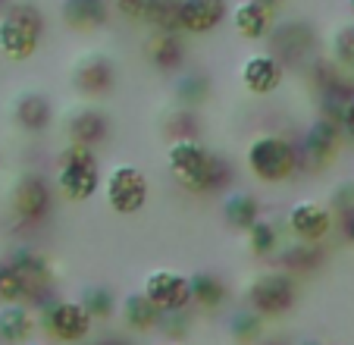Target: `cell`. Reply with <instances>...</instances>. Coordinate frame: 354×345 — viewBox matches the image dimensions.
<instances>
[{"label":"cell","instance_id":"1","mask_svg":"<svg viewBox=\"0 0 354 345\" xmlns=\"http://www.w3.org/2000/svg\"><path fill=\"white\" fill-rule=\"evenodd\" d=\"M167 170L182 192L194 198L229 195L235 170L223 154L210 151L201 139H176L167 145Z\"/></svg>","mask_w":354,"mask_h":345},{"label":"cell","instance_id":"11","mask_svg":"<svg viewBox=\"0 0 354 345\" xmlns=\"http://www.w3.org/2000/svg\"><path fill=\"white\" fill-rule=\"evenodd\" d=\"M141 295L160 314H179L192 308V285L179 270H151L141 283Z\"/></svg>","mask_w":354,"mask_h":345},{"label":"cell","instance_id":"25","mask_svg":"<svg viewBox=\"0 0 354 345\" xmlns=\"http://www.w3.org/2000/svg\"><path fill=\"white\" fill-rule=\"evenodd\" d=\"M241 236H245L248 254L257 258V260H273L276 254H279V248L286 245V229H282L276 220H270V217L254 220V223L248 226Z\"/></svg>","mask_w":354,"mask_h":345},{"label":"cell","instance_id":"37","mask_svg":"<svg viewBox=\"0 0 354 345\" xmlns=\"http://www.w3.org/2000/svg\"><path fill=\"white\" fill-rule=\"evenodd\" d=\"M326 204H329V211H333L335 217L354 211V182H342V186H335V192L329 195Z\"/></svg>","mask_w":354,"mask_h":345},{"label":"cell","instance_id":"6","mask_svg":"<svg viewBox=\"0 0 354 345\" xmlns=\"http://www.w3.org/2000/svg\"><path fill=\"white\" fill-rule=\"evenodd\" d=\"M54 182L41 170H26L10 188V213L19 229H38L54 213Z\"/></svg>","mask_w":354,"mask_h":345},{"label":"cell","instance_id":"14","mask_svg":"<svg viewBox=\"0 0 354 345\" xmlns=\"http://www.w3.org/2000/svg\"><path fill=\"white\" fill-rule=\"evenodd\" d=\"M66 141L69 145H82V148H104L110 141V132H113V123H110V113L97 104H85L79 110H73L66 116Z\"/></svg>","mask_w":354,"mask_h":345},{"label":"cell","instance_id":"17","mask_svg":"<svg viewBox=\"0 0 354 345\" xmlns=\"http://www.w3.org/2000/svg\"><path fill=\"white\" fill-rule=\"evenodd\" d=\"M229 19V0H179V32L201 38Z\"/></svg>","mask_w":354,"mask_h":345},{"label":"cell","instance_id":"40","mask_svg":"<svg viewBox=\"0 0 354 345\" xmlns=\"http://www.w3.org/2000/svg\"><path fill=\"white\" fill-rule=\"evenodd\" d=\"M100 345H122V342H120V339H107V342L100 339Z\"/></svg>","mask_w":354,"mask_h":345},{"label":"cell","instance_id":"20","mask_svg":"<svg viewBox=\"0 0 354 345\" xmlns=\"http://www.w3.org/2000/svg\"><path fill=\"white\" fill-rule=\"evenodd\" d=\"M276 264L279 270H286L288 276L301 279V276H310V273H317L323 264H326V245H308V242H292L288 239L286 245L279 248V254H276Z\"/></svg>","mask_w":354,"mask_h":345},{"label":"cell","instance_id":"12","mask_svg":"<svg viewBox=\"0 0 354 345\" xmlns=\"http://www.w3.org/2000/svg\"><path fill=\"white\" fill-rule=\"evenodd\" d=\"M314 32H310L308 22H279V26H273V32H270V53H273L276 60L282 63V67H308L314 57Z\"/></svg>","mask_w":354,"mask_h":345},{"label":"cell","instance_id":"21","mask_svg":"<svg viewBox=\"0 0 354 345\" xmlns=\"http://www.w3.org/2000/svg\"><path fill=\"white\" fill-rule=\"evenodd\" d=\"M116 317H120L122 330L135 333V336H151V333L160 330L163 314L157 311L151 301L141 292H129L120 299V308H116Z\"/></svg>","mask_w":354,"mask_h":345},{"label":"cell","instance_id":"28","mask_svg":"<svg viewBox=\"0 0 354 345\" xmlns=\"http://www.w3.org/2000/svg\"><path fill=\"white\" fill-rule=\"evenodd\" d=\"M79 305L88 311V317L94 320V324H107V320L116 317V308H120V301H116L113 289L110 285H85L79 292Z\"/></svg>","mask_w":354,"mask_h":345},{"label":"cell","instance_id":"13","mask_svg":"<svg viewBox=\"0 0 354 345\" xmlns=\"http://www.w3.org/2000/svg\"><path fill=\"white\" fill-rule=\"evenodd\" d=\"M73 88L79 98H85L88 104L110 98L116 88V67L110 57L104 53H88L82 60H75L73 69Z\"/></svg>","mask_w":354,"mask_h":345},{"label":"cell","instance_id":"30","mask_svg":"<svg viewBox=\"0 0 354 345\" xmlns=\"http://www.w3.org/2000/svg\"><path fill=\"white\" fill-rule=\"evenodd\" d=\"M173 91H176V100H179L182 110H198V107L210 98V79L204 73H185V69H182L173 82Z\"/></svg>","mask_w":354,"mask_h":345},{"label":"cell","instance_id":"18","mask_svg":"<svg viewBox=\"0 0 354 345\" xmlns=\"http://www.w3.org/2000/svg\"><path fill=\"white\" fill-rule=\"evenodd\" d=\"M145 57L147 63L163 76H179L182 67L188 60V47H185V35H163V32H151L145 41Z\"/></svg>","mask_w":354,"mask_h":345},{"label":"cell","instance_id":"42","mask_svg":"<svg viewBox=\"0 0 354 345\" xmlns=\"http://www.w3.org/2000/svg\"><path fill=\"white\" fill-rule=\"evenodd\" d=\"M163 345H188V342H163Z\"/></svg>","mask_w":354,"mask_h":345},{"label":"cell","instance_id":"32","mask_svg":"<svg viewBox=\"0 0 354 345\" xmlns=\"http://www.w3.org/2000/svg\"><path fill=\"white\" fill-rule=\"evenodd\" d=\"M263 324H267V320H261L257 314L241 308V311H235L232 317H229V336L239 345H257L263 339Z\"/></svg>","mask_w":354,"mask_h":345},{"label":"cell","instance_id":"41","mask_svg":"<svg viewBox=\"0 0 354 345\" xmlns=\"http://www.w3.org/2000/svg\"><path fill=\"white\" fill-rule=\"evenodd\" d=\"M301 345H323V342H317V339H308V342H301Z\"/></svg>","mask_w":354,"mask_h":345},{"label":"cell","instance_id":"34","mask_svg":"<svg viewBox=\"0 0 354 345\" xmlns=\"http://www.w3.org/2000/svg\"><path fill=\"white\" fill-rule=\"evenodd\" d=\"M167 139H198V120H194V110H176L167 123Z\"/></svg>","mask_w":354,"mask_h":345},{"label":"cell","instance_id":"36","mask_svg":"<svg viewBox=\"0 0 354 345\" xmlns=\"http://www.w3.org/2000/svg\"><path fill=\"white\" fill-rule=\"evenodd\" d=\"M151 3H154V0H110V10H113L116 16H122L126 22H135V26L141 22V26H145Z\"/></svg>","mask_w":354,"mask_h":345},{"label":"cell","instance_id":"7","mask_svg":"<svg viewBox=\"0 0 354 345\" xmlns=\"http://www.w3.org/2000/svg\"><path fill=\"white\" fill-rule=\"evenodd\" d=\"M35 317H38V330L54 345H82L94 333V320L79 305V299H57L54 295L35 308Z\"/></svg>","mask_w":354,"mask_h":345},{"label":"cell","instance_id":"19","mask_svg":"<svg viewBox=\"0 0 354 345\" xmlns=\"http://www.w3.org/2000/svg\"><path fill=\"white\" fill-rule=\"evenodd\" d=\"M13 123L26 135H44L54 126V104L41 91H22L13 100Z\"/></svg>","mask_w":354,"mask_h":345},{"label":"cell","instance_id":"23","mask_svg":"<svg viewBox=\"0 0 354 345\" xmlns=\"http://www.w3.org/2000/svg\"><path fill=\"white\" fill-rule=\"evenodd\" d=\"M60 19L73 32H97L110 22V0H63Z\"/></svg>","mask_w":354,"mask_h":345},{"label":"cell","instance_id":"5","mask_svg":"<svg viewBox=\"0 0 354 345\" xmlns=\"http://www.w3.org/2000/svg\"><path fill=\"white\" fill-rule=\"evenodd\" d=\"M298 305V279L279 267L261 270L245 289V308L261 320H279Z\"/></svg>","mask_w":354,"mask_h":345},{"label":"cell","instance_id":"27","mask_svg":"<svg viewBox=\"0 0 354 345\" xmlns=\"http://www.w3.org/2000/svg\"><path fill=\"white\" fill-rule=\"evenodd\" d=\"M263 217V207H261V198H257L254 192H241V188H235V192L223 195V223L229 226V229H235V233H245L248 226L254 223V220Z\"/></svg>","mask_w":354,"mask_h":345},{"label":"cell","instance_id":"44","mask_svg":"<svg viewBox=\"0 0 354 345\" xmlns=\"http://www.w3.org/2000/svg\"><path fill=\"white\" fill-rule=\"evenodd\" d=\"M348 7H351V16H354V0H351V3H348Z\"/></svg>","mask_w":354,"mask_h":345},{"label":"cell","instance_id":"33","mask_svg":"<svg viewBox=\"0 0 354 345\" xmlns=\"http://www.w3.org/2000/svg\"><path fill=\"white\" fill-rule=\"evenodd\" d=\"M145 26L151 32H163V35H182L179 32V0H154L147 10Z\"/></svg>","mask_w":354,"mask_h":345},{"label":"cell","instance_id":"31","mask_svg":"<svg viewBox=\"0 0 354 345\" xmlns=\"http://www.w3.org/2000/svg\"><path fill=\"white\" fill-rule=\"evenodd\" d=\"M329 60H333L345 76L354 79V22L339 26L333 32V41H329Z\"/></svg>","mask_w":354,"mask_h":345},{"label":"cell","instance_id":"38","mask_svg":"<svg viewBox=\"0 0 354 345\" xmlns=\"http://www.w3.org/2000/svg\"><path fill=\"white\" fill-rule=\"evenodd\" d=\"M335 229L342 233V239L354 245V211H348V213H342V217H335Z\"/></svg>","mask_w":354,"mask_h":345},{"label":"cell","instance_id":"29","mask_svg":"<svg viewBox=\"0 0 354 345\" xmlns=\"http://www.w3.org/2000/svg\"><path fill=\"white\" fill-rule=\"evenodd\" d=\"M0 305H28V308H35L32 285L26 283V276H22L7 258L0 260Z\"/></svg>","mask_w":354,"mask_h":345},{"label":"cell","instance_id":"9","mask_svg":"<svg viewBox=\"0 0 354 345\" xmlns=\"http://www.w3.org/2000/svg\"><path fill=\"white\" fill-rule=\"evenodd\" d=\"M335 233V213L326 201L298 198L286 213V236L292 242L308 245H326V239Z\"/></svg>","mask_w":354,"mask_h":345},{"label":"cell","instance_id":"39","mask_svg":"<svg viewBox=\"0 0 354 345\" xmlns=\"http://www.w3.org/2000/svg\"><path fill=\"white\" fill-rule=\"evenodd\" d=\"M254 3H261V7L263 10H270V13H279V10H282V3H286V0H254Z\"/></svg>","mask_w":354,"mask_h":345},{"label":"cell","instance_id":"16","mask_svg":"<svg viewBox=\"0 0 354 345\" xmlns=\"http://www.w3.org/2000/svg\"><path fill=\"white\" fill-rule=\"evenodd\" d=\"M7 260L26 276V283L32 285L35 308L44 305L47 299H54V267H50L47 254H41L38 248H32V245H19V248H13V254H10Z\"/></svg>","mask_w":354,"mask_h":345},{"label":"cell","instance_id":"3","mask_svg":"<svg viewBox=\"0 0 354 345\" xmlns=\"http://www.w3.org/2000/svg\"><path fill=\"white\" fill-rule=\"evenodd\" d=\"M54 192L57 198L69 201V204H85L100 192L104 172H100V157L97 151L82 145H63L54 157Z\"/></svg>","mask_w":354,"mask_h":345},{"label":"cell","instance_id":"35","mask_svg":"<svg viewBox=\"0 0 354 345\" xmlns=\"http://www.w3.org/2000/svg\"><path fill=\"white\" fill-rule=\"evenodd\" d=\"M188 330H192V314L188 311H179V314H163L160 320V330L167 336V342H185Z\"/></svg>","mask_w":354,"mask_h":345},{"label":"cell","instance_id":"2","mask_svg":"<svg viewBox=\"0 0 354 345\" xmlns=\"http://www.w3.org/2000/svg\"><path fill=\"white\" fill-rule=\"evenodd\" d=\"M245 170L261 186H286L301 170L298 139L282 132H257L245 148Z\"/></svg>","mask_w":354,"mask_h":345},{"label":"cell","instance_id":"15","mask_svg":"<svg viewBox=\"0 0 354 345\" xmlns=\"http://www.w3.org/2000/svg\"><path fill=\"white\" fill-rule=\"evenodd\" d=\"M239 82L251 98H270V94H276L282 88V82H286V67H282L270 51L248 53L239 67Z\"/></svg>","mask_w":354,"mask_h":345},{"label":"cell","instance_id":"8","mask_svg":"<svg viewBox=\"0 0 354 345\" xmlns=\"http://www.w3.org/2000/svg\"><path fill=\"white\" fill-rule=\"evenodd\" d=\"M104 198L116 217H138L151 201V179L135 163H113L104 172Z\"/></svg>","mask_w":354,"mask_h":345},{"label":"cell","instance_id":"4","mask_svg":"<svg viewBox=\"0 0 354 345\" xmlns=\"http://www.w3.org/2000/svg\"><path fill=\"white\" fill-rule=\"evenodd\" d=\"M44 41V13L32 0H16L0 13V57L28 63Z\"/></svg>","mask_w":354,"mask_h":345},{"label":"cell","instance_id":"26","mask_svg":"<svg viewBox=\"0 0 354 345\" xmlns=\"http://www.w3.org/2000/svg\"><path fill=\"white\" fill-rule=\"evenodd\" d=\"M188 285H192V305L201 308V311H220L229 301V285L220 273L214 270H198L188 276Z\"/></svg>","mask_w":354,"mask_h":345},{"label":"cell","instance_id":"10","mask_svg":"<svg viewBox=\"0 0 354 345\" xmlns=\"http://www.w3.org/2000/svg\"><path fill=\"white\" fill-rule=\"evenodd\" d=\"M342 145H345V135L342 126L335 120L326 116H314L310 126L304 129V135L298 139V151H301V170H326L335 157H339Z\"/></svg>","mask_w":354,"mask_h":345},{"label":"cell","instance_id":"24","mask_svg":"<svg viewBox=\"0 0 354 345\" xmlns=\"http://www.w3.org/2000/svg\"><path fill=\"white\" fill-rule=\"evenodd\" d=\"M38 333V317L28 305H0V342L3 345H28Z\"/></svg>","mask_w":354,"mask_h":345},{"label":"cell","instance_id":"43","mask_svg":"<svg viewBox=\"0 0 354 345\" xmlns=\"http://www.w3.org/2000/svg\"><path fill=\"white\" fill-rule=\"evenodd\" d=\"M28 345H50V342H28Z\"/></svg>","mask_w":354,"mask_h":345},{"label":"cell","instance_id":"22","mask_svg":"<svg viewBox=\"0 0 354 345\" xmlns=\"http://www.w3.org/2000/svg\"><path fill=\"white\" fill-rule=\"evenodd\" d=\"M229 19H232L235 35L245 41L270 38V32H273V26H276V16L270 13V10H263L261 3H254V0H239V3H232Z\"/></svg>","mask_w":354,"mask_h":345},{"label":"cell","instance_id":"45","mask_svg":"<svg viewBox=\"0 0 354 345\" xmlns=\"http://www.w3.org/2000/svg\"><path fill=\"white\" fill-rule=\"evenodd\" d=\"M0 166H3V151H0Z\"/></svg>","mask_w":354,"mask_h":345}]
</instances>
